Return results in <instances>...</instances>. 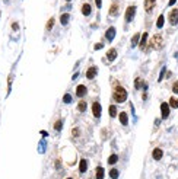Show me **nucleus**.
<instances>
[{
	"label": "nucleus",
	"mask_w": 178,
	"mask_h": 179,
	"mask_svg": "<svg viewBox=\"0 0 178 179\" xmlns=\"http://www.w3.org/2000/svg\"><path fill=\"white\" fill-rule=\"evenodd\" d=\"M112 98H114V101L117 102V103H123V102H126V101H127V90L124 89L123 86L117 85V86L114 88Z\"/></svg>",
	"instance_id": "obj_1"
},
{
	"label": "nucleus",
	"mask_w": 178,
	"mask_h": 179,
	"mask_svg": "<svg viewBox=\"0 0 178 179\" xmlns=\"http://www.w3.org/2000/svg\"><path fill=\"white\" fill-rule=\"evenodd\" d=\"M162 45H164V39H162V36H161L159 34L153 35V38L150 39L149 47H150V48H155V50H159V48H162Z\"/></svg>",
	"instance_id": "obj_2"
},
{
	"label": "nucleus",
	"mask_w": 178,
	"mask_h": 179,
	"mask_svg": "<svg viewBox=\"0 0 178 179\" xmlns=\"http://www.w3.org/2000/svg\"><path fill=\"white\" fill-rule=\"evenodd\" d=\"M168 21H169V23H171L172 26L178 25V7H174L172 10L169 12V15H168Z\"/></svg>",
	"instance_id": "obj_3"
},
{
	"label": "nucleus",
	"mask_w": 178,
	"mask_h": 179,
	"mask_svg": "<svg viewBox=\"0 0 178 179\" xmlns=\"http://www.w3.org/2000/svg\"><path fill=\"white\" fill-rule=\"evenodd\" d=\"M136 10H137L136 6H129L126 9V22H132L133 21L134 16H136Z\"/></svg>",
	"instance_id": "obj_4"
},
{
	"label": "nucleus",
	"mask_w": 178,
	"mask_h": 179,
	"mask_svg": "<svg viewBox=\"0 0 178 179\" xmlns=\"http://www.w3.org/2000/svg\"><path fill=\"white\" fill-rule=\"evenodd\" d=\"M169 108H171V106H169V103H167V102H162V103H161V115H162V120H167L168 117H169V112H171Z\"/></svg>",
	"instance_id": "obj_5"
},
{
	"label": "nucleus",
	"mask_w": 178,
	"mask_h": 179,
	"mask_svg": "<svg viewBox=\"0 0 178 179\" xmlns=\"http://www.w3.org/2000/svg\"><path fill=\"white\" fill-rule=\"evenodd\" d=\"M92 114L95 118H101V114H102V108H101L99 102H93L92 103Z\"/></svg>",
	"instance_id": "obj_6"
},
{
	"label": "nucleus",
	"mask_w": 178,
	"mask_h": 179,
	"mask_svg": "<svg viewBox=\"0 0 178 179\" xmlns=\"http://www.w3.org/2000/svg\"><path fill=\"white\" fill-rule=\"evenodd\" d=\"M118 12H120V4H118V3H112L110 10H108V15L112 16V18H115V16L118 15Z\"/></svg>",
	"instance_id": "obj_7"
},
{
	"label": "nucleus",
	"mask_w": 178,
	"mask_h": 179,
	"mask_svg": "<svg viewBox=\"0 0 178 179\" xmlns=\"http://www.w3.org/2000/svg\"><path fill=\"white\" fill-rule=\"evenodd\" d=\"M86 93H88V88L85 85H79L78 88H76V96L78 98H83Z\"/></svg>",
	"instance_id": "obj_8"
},
{
	"label": "nucleus",
	"mask_w": 178,
	"mask_h": 179,
	"mask_svg": "<svg viewBox=\"0 0 178 179\" xmlns=\"http://www.w3.org/2000/svg\"><path fill=\"white\" fill-rule=\"evenodd\" d=\"M96 73H98V68L95 67V66L89 67L88 70H86V79H89V80L95 79V76H96Z\"/></svg>",
	"instance_id": "obj_9"
},
{
	"label": "nucleus",
	"mask_w": 178,
	"mask_h": 179,
	"mask_svg": "<svg viewBox=\"0 0 178 179\" xmlns=\"http://www.w3.org/2000/svg\"><path fill=\"white\" fill-rule=\"evenodd\" d=\"M155 4H156V0H145V10L147 13H150V12L153 10Z\"/></svg>",
	"instance_id": "obj_10"
},
{
	"label": "nucleus",
	"mask_w": 178,
	"mask_h": 179,
	"mask_svg": "<svg viewBox=\"0 0 178 179\" xmlns=\"http://www.w3.org/2000/svg\"><path fill=\"white\" fill-rule=\"evenodd\" d=\"M114 36H115V28H114V26H110V28L107 29V32H105V38H107L108 41H112Z\"/></svg>",
	"instance_id": "obj_11"
},
{
	"label": "nucleus",
	"mask_w": 178,
	"mask_h": 179,
	"mask_svg": "<svg viewBox=\"0 0 178 179\" xmlns=\"http://www.w3.org/2000/svg\"><path fill=\"white\" fill-rule=\"evenodd\" d=\"M90 13H92L90 4H89V3H83V4H82V15H83V16H89Z\"/></svg>",
	"instance_id": "obj_12"
},
{
	"label": "nucleus",
	"mask_w": 178,
	"mask_h": 179,
	"mask_svg": "<svg viewBox=\"0 0 178 179\" xmlns=\"http://www.w3.org/2000/svg\"><path fill=\"white\" fill-rule=\"evenodd\" d=\"M164 156V152H162V149H153V152H152V157L155 159V160H161Z\"/></svg>",
	"instance_id": "obj_13"
},
{
	"label": "nucleus",
	"mask_w": 178,
	"mask_h": 179,
	"mask_svg": "<svg viewBox=\"0 0 178 179\" xmlns=\"http://www.w3.org/2000/svg\"><path fill=\"white\" fill-rule=\"evenodd\" d=\"M86 170H88V160H86V159H82L80 163H79V172H80V173H85Z\"/></svg>",
	"instance_id": "obj_14"
},
{
	"label": "nucleus",
	"mask_w": 178,
	"mask_h": 179,
	"mask_svg": "<svg viewBox=\"0 0 178 179\" xmlns=\"http://www.w3.org/2000/svg\"><path fill=\"white\" fill-rule=\"evenodd\" d=\"M107 58H108V61H114V60L117 58V50H115V48L108 50V53H107Z\"/></svg>",
	"instance_id": "obj_15"
},
{
	"label": "nucleus",
	"mask_w": 178,
	"mask_h": 179,
	"mask_svg": "<svg viewBox=\"0 0 178 179\" xmlns=\"http://www.w3.org/2000/svg\"><path fill=\"white\" fill-rule=\"evenodd\" d=\"M146 41H147V32H143V35L140 36V42H139V47H140V50H145Z\"/></svg>",
	"instance_id": "obj_16"
},
{
	"label": "nucleus",
	"mask_w": 178,
	"mask_h": 179,
	"mask_svg": "<svg viewBox=\"0 0 178 179\" xmlns=\"http://www.w3.org/2000/svg\"><path fill=\"white\" fill-rule=\"evenodd\" d=\"M118 118H120V123H121L123 125H127V124H129V115H127L126 112H120Z\"/></svg>",
	"instance_id": "obj_17"
},
{
	"label": "nucleus",
	"mask_w": 178,
	"mask_h": 179,
	"mask_svg": "<svg viewBox=\"0 0 178 179\" xmlns=\"http://www.w3.org/2000/svg\"><path fill=\"white\" fill-rule=\"evenodd\" d=\"M145 86H146V83L142 79L136 77V80H134V88H136V89H140V88H145Z\"/></svg>",
	"instance_id": "obj_18"
},
{
	"label": "nucleus",
	"mask_w": 178,
	"mask_h": 179,
	"mask_svg": "<svg viewBox=\"0 0 178 179\" xmlns=\"http://www.w3.org/2000/svg\"><path fill=\"white\" fill-rule=\"evenodd\" d=\"M104 175H105L104 168L98 166V168H96V172H95V178H96V179H104Z\"/></svg>",
	"instance_id": "obj_19"
},
{
	"label": "nucleus",
	"mask_w": 178,
	"mask_h": 179,
	"mask_svg": "<svg viewBox=\"0 0 178 179\" xmlns=\"http://www.w3.org/2000/svg\"><path fill=\"white\" fill-rule=\"evenodd\" d=\"M69 19H70V15H69V13H63L61 18H60V22H61L63 26H66L67 23H69Z\"/></svg>",
	"instance_id": "obj_20"
},
{
	"label": "nucleus",
	"mask_w": 178,
	"mask_h": 179,
	"mask_svg": "<svg viewBox=\"0 0 178 179\" xmlns=\"http://www.w3.org/2000/svg\"><path fill=\"white\" fill-rule=\"evenodd\" d=\"M140 36H142L140 34H134L133 35V38H132V47H133V48L140 42Z\"/></svg>",
	"instance_id": "obj_21"
},
{
	"label": "nucleus",
	"mask_w": 178,
	"mask_h": 179,
	"mask_svg": "<svg viewBox=\"0 0 178 179\" xmlns=\"http://www.w3.org/2000/svg\"><path fill=\"white\" fill-rule=\"evenodd\" d=\"M164 23H165V18H164V15H159V18H158V21H156V28H162Z\"/></svg>",
	"instance_id": "obj_22"
},
{
	"label": "nucleus",
	"mask_w": 178,
	"mask_h": 179,
	"mask_svg": "<svg viewBox=\"0 0 178 179\" xmlns=\"http://www.w3.org/2000/svg\"><path fill=\"white\" fill-rule=\"evenodd\" d=\"M54 23H56V19H54V18H50V19H48V22H47V25H45L47 31H51V29H53V26H54Z\"/></svg>",
	"instance_id": "obj_23"
},
{
	"label": "nucleus",
	"mask_w": 178,
	"mask_h": 179,
	"mask_svg": "<svg viewBox=\"0 0 178 179\" xmlns=\"http://www.w3.org/2000/svg\"><path fill=\"white\" fill-rule=\"evenodd\" d=\"M86 106H88V105H86V102H85V101H80L78 103V111L79 112H85V111H86Z\"/></svg>",
	"instance_id": "obj_24"
},
{
	"label": "nucleus",
	"mask_w": 178,
	"mask_h": 179,
	"mask_svg": "<svg viewBox=\"0 0 178 179\" xmlns=\"http://www.w3.org/2000/svg\"><path fill=\"white\" fill-rule=\"evenodd\" d=\"M118 175H120V172H118L117 169H111V170H110V178L111 179H117Z\"/></svg>",
	"instance_id": "obj_25"
},
{
	"label": "nucleus",
	"mask_w": 178,
	"mask_h": 179,
	"mask_svg": "<svg viewBox=\"0 0 178 179\" xmlns=\"http://www.w3.org/2000/svg\"><path fill=\"white\" fill-rule=\"evenodd\" d=\"M118 162V156L117 154H111V156L108 157V163L110 165H114V163H117Z\"/></svg>",
	"instance_id": "obj_26"
},
{
	"label": "nucleus",
	"mask_w": 178,
	"mask_h": 179,
	"mask_svg": "<svg viewBox=\"0 0 178 179\" xmlns=\"http://www.w3.org/2000/svg\"><path fill=\"white\" fill-rule=\"evenodd\" d=\"M110 117H111V118L117 117V106H115V105H111V106H110Z\"/></svg>",
	"instance_id": "obj_27"
},
{
	"label": "nucleus",
	"mask_w": 178,
	"mask_h": 179,
	"mask_svg": "<svg viewBox=\"0 0 178 179\" xmlns=\"http://www.w3.org/2000/svg\"><path fill=\"white\" fill-rule=\"evenodd\" d=\"M169 106H171V108H178V99L177 98H171V99H169Z\"/></svg>",
	"instance_id": "obj_28"
},
{
	"label": "nucleus",
	"mask_w": 178,
	"mask_h": 179,
	"mask_svg": "<svg viewBox=\"0 0 178 179\" xmlns=\"http://www.w3.org/2000/svg\"><path fill=\"white\" fill-rule=\"evenodd\" d=\"M61 128H63V121L58 120V121H56V124H54V130H56V131H60Z\"/></svg>",
	"instance_id": "obj_29"
},
{
	"label": "nucleus",
	"mask_w": 178,
	"mask_h": 179,
	"mask_svg": "<svg viewBox=\"0 0 178 179\" xmlns=\"http://www.w3.org/2000/svg\"><path fill=\"white\" fill-rule=\"evenodd\" d=\"M63 102H64V103H70V102H72V96H70L69 93H66V95L63 96Z\"/></svg>",
	"instance_id": "obj_30"
},
{
	"label": "nucleus",
	"mask_w": 178,
	"mask_h": 179,
	"mask_svg": "<svg viewBox=\"0 0 178 179\" xmlns=\"http://www.w3.org/2000/svg\"><path fill=\"white\" fill-rule=\"evenodd\" d=\"M172 92H174L175 95H177V93H178V82H175V83L172 85Z\"/></svg>",
	"instance_id": "obj_31"
},
{
	"label": "nucleus",
	"mask_w": 178,
	"mask_h": 179,
	"mask_svg": "<svg viewBox=\"0 0 178 179\" xmlns=\"http://www.w3.org/2000/svg\"><path fill=\"white\" fill-rule=\"evenodd\" d=\"M12 29H13V31H18V29H19V23L13 22V23H12Z\"/></svg>",
	"instance_id": "obj_32"
},
{
	"label": "nucleus",
	"mask_w": 178,
	"mask_h": 179,
	"mask_svg": "<svg viewBox=\"0 0 178 179\" xmlns=\"http://www.w3.org/2000/svg\"><path fill=\"white\" fill-rule=\"evenodd\" d=\"M165 71H167V68L164 67V68H162V71H161V76H159V82H161V80L164 79V74H165Z\"/></svg>",
	"instance_id": "obj_33"
},
{
	"label": "nucleus",
	"mask_w": 178,
	"mask_h": 179,
	"mask_svg": "<svg viewBox=\"0 0 178 179\" xmlns=\"http://www.w3.org/2000/svg\"><path fill=\"white\" fill-rule=\"evenodd\" d=\"M72 133H73V137H78V135H79V128H73V131H72Z\"/></svg>",
	"instance_id": "obj_34"
},
{
	"label": "nucleus",
	"mask_w": 178,
	"mask_h": 179,
	"mask_svg": "<svg viewBox=\"0 0 178 179\" xmlns=\"http://www.w3.org/2000/svg\"><path fill=\"white\" fill-rule=\"evenodd\" d=\"M102 47H104V44H102V42H98V44H95V50H101Z\"/></svg>",
	"instance_id": "obj_35"
},
{
	"label": "nucleus",
	"mask_w": 178,
	"mask_h": 179,
	"mask_svg": "<svg viewBox=\"0 0 178 179\" xmlns=\"http://www.w3.org/2000/svg\"><path fill=\"white\" fill-rule=\"evenodd\" d=\"M95 3H96V7H99L101 9V6H102V0H95Z\"/></svg>",
	"instance_id": "obj_36"
},
{
	"label": "nucleus",
	"mask_w": 178,
	"mask_h": 179,
	"mask_svg": "<svg viewBox=\"0 0 178 179\" xmlns=\"http://www.w3.org/2000/svg\"><path fill=\"white\" fill-rule=\"evenodd\" d=\"M175 1H177V0H169V3H168V6H174V4H175Z\"/></svg>",
	"instance_id": "obj_37"
},
{
	"label": "nucleus",
	"mask_w": 178,
	"mask_h": 179,
	"mask_svg": "<svg viewBox=\"0 0 178 179\" xmlns=\"http://www.w3.org/2000/svg\"><path fill=\"white\" fill-rule=\"evenodd\" d=\"M41 135H44V137H47L48 134H47V131H41Z\"/></svg>",
	"instance_id": "obj_38"
},
{
	"label": "nucleus",
	"mask_w": 178,
	"mask_h": 179,
	"mask_svg": "<svg viewBox=\"0 0 178 179\" xmlns=\"http://www.w3.org/2000/svg\"><path fill=\"white\" fill-rule=\"evenodd\" d=\"M66 1H72V0H66Z\"/></svg>",
	"instance_id": "obj_39"
},
{
	"label": "nucleus",
	"mask_w": 178,
	"mask_h": 179,
	"mask_svg": "<svg viewBox=\"0 0 178 179\" xmlns=\"http://www.w3.org/2000/svg\"><path fill=\"white\" fill-rule=\"evenodd\" d=\"M67 179H72V178H67Z\"/></svg>",
	"instance_id": "obj_40"
}]
</instances>
